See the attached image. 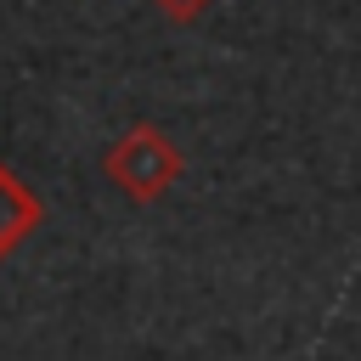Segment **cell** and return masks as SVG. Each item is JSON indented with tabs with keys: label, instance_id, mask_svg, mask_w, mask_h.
<instances>
[{
	"label": "cell",
	"instance_id": "cell-2",
	"mask_svg": "<svg viewBox=\"0 0 361 361\" xmlns=\"http://www.w3.org/2000/svg\"><path fill=\"white\" fill-rule=\"evenodd\" d=\"M45 226V203L34 197V186H23L6 164H0V259L23 243V237H34Z\"/></svg>",
	"mask_w": 361,
	"mask_h": 361
},
{
	"label": "cell",
	"instance_id": "cell-1",
	"mask_svg": "<svg viewBox=\"0 0 361 361\" xmlns=\"http://www.w3.org/2000/svg\"><path fill=\"white\" fill-rule=\"evenodd\" d=\"M180 169H186V158H180V147H175V135L158 130V124H130V130L102 152V175H107L130 203H158V197L180 180Z\"/></svg>",
	"mask_w": 361,
	"mask_h": 361
},
{
	"label": "cell",
	"instance_id": "cell-3",
	"mask_svg": "<svg viewBox=\"0 0 361 361\" xmlns=\"http://www.w3.org/2000/svg\"><path fill=\"white\" fill-rule=\"evenodd\" d=\"M152 6H158V11L169 17V23H192V17H197V11L209 6V0H152Z\"/></svg>",
	"mask_w": 361,
	"mask_h": 361
}]
</instances>
